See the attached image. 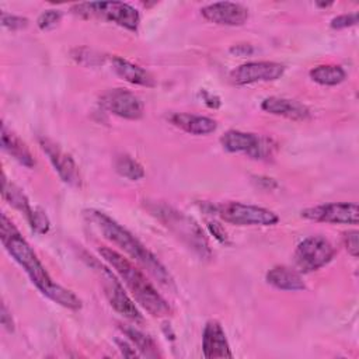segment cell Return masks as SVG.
Returning a JSON list of instances; mask_svg holds the SVG:
<instances>
[{
	"mask_svg": "<svg viewBox=\"0 0 359 359\" xmlns=\"http://www.w3.org/2000/svg\"><path fill=\"white\" fill-rule=\"evenodd\" d=\"M1 147L27 168H32L35 165V160L27 144L14 132H11L6 123L1 125Z\"/></svg>",
	"mask_w": 359,
	"mask_h": 359,
	"instance_id": "ffe728a7",
	"label": "cell"
},
{
	"mask_svg": "<svg viewBox=\"0 0 359 359\" xmlns=\"http://www.w3.org/2000/svg\"><path fill=\"white\" fill-rule=\"evenodd\" d=\"M147 209L175 236H178L189 248H192L201 258H210L212 252L208 238L205 237V233L202 231L199 224L192 217L164 203H151L147 205Z\"/></svg>",
	"mask_w": 359,
	"mask_h": 359,
	"instance_id": "277c9868",
	"label": "cell"
},
{
	"mask_svg": "<svg viewBox=\"0 0 359 359\" xmlns=\"http://www.w3.org/2000/svg\"><path fill=\"white\" fill-rule=\"evenodd\" d=\"M1 25L11 31H17V29L25 28L28 25V20L25 17L14 15V14H8V13L3 11L1 13Z\"/></svg>",
	"mask_w": 359,
	"mask_h": 359,
	"instance_id": "4316f807",
	"label": "cell"
},
{
	"mask_svg": "<svg viewBox=\"0 0 359 359\" xmlns=\"http://www.w3.org/2000/svg\"><path fill=\"white\" fill-rule=\"evenodd\" d=\"M202 351L206 359L233 358L229 341L222 325L216 320L206 323L202 334Z\"/></svg>",
	"mask_w": 359,
	"mask_h": 359,
	"instance_id": "9a60e30c",
	"label": "cell"
},
{
	"mask_svg": "<svg viewBox=\"0 0 359 359\" xmlns=\"http://www.w3.org/2000/svg\"><path fill=\"white\" fill-rule=\"evenodd\" d=\"M203 100L210 108H219L220 107V100L216 95L209 94L208 91H203Z\"/></svg>",
	"mask_w": 359,
	"mask_h": 359,
	"instance_id": "e575fe53",
	"label": "cell"
},
{
	"mask_svg": "<svg viewBox=\"0 0 359 359\" xmlns=\"http://www.w3.org/2000/svg\"><path fill=\"white\" fill-rule=\"evenodd\" d=\"M220 143L224 150L230 153H244L251 158L264 160L272 156L275 146L268 137H262L257 133L241 132V130H227L222 137Z\"/></svg>",
	"mask_w": 359,
	"mask_h": 359,
	"instance_id": "9c48e42d",
	"label": "cell"
},
{
	"mask_svg": "<svg viewBox=\"0 0 359 359\" xmlns=\"http://www.w3.org/2000/svg\"><path fill=\"white\" fill-rule=\"evenodd\" d=\"M101 105L116 116L125 119H140L144 114L143 101L132 91L125 88H114L101 97Z\"/></svg>",
	"mask_w": 359,
	"mask_h": 359,
	"instance_id": "8fae6325",
	"label": "cell"
},
{
	"mask_svg": "<svg viewBox=\"0 0 359 359\" xmlns=\"http://www.w3.org/2000/svg\"><path fill=\"white\" fill-rule=\"evenodd\" d=\"M358 236L359 233L356 230H351V231H346L344 234V244L348 250V252L352 255V257H358V250H359V243H358Z\"/></svg>",
	"mask_w": 359,
	"mask_h": 359,
	"instance_id": "f546056e",
	"label": "cell"
},
{
	"mask_svg": "<svg viewBox=\"0 0 359 359\" xmlns=\"http://www.w3.org/2000/svg\"><path fill=\"white\" fill-rule=\"evenodd\" d=\"M86 215L108 241H111L112 244L123 250V252H126L139 265H142L161 285L164 286L172 285V278L165 269V266L132 233H129L125 227H122L119 223H116L104 212L91 209V210H87Z\"/></svg>",
	"mask_w": 359,
	"mask_h": 359,
	"instance_id": "7a4b0ae2",
	"label": "cell"
},
{
	"mask_svg": "<svg viewBox=\"0 0 359 359\" xmlns=\"http://www.w3.org/2000/svg\"><path fill=\"white\" fill-rule=\"evenodd\" d=\"M111 65L114 72L123 79L125 81L136 86H143V87H154L156 86V79L149 73L146 69L140 67L139 65L130 63L126 59H122L119 56H114L111 59Z\"/></svg>",
	"mask_w": 359,
	"mask_h": 359,
	"instance_id": "ac0fdd59",
	"label": "cell"
},
{
	"mask_svg": "<svg viewBox=\"0 0 359 359\" xmlns=\"http://www.w3.org/2000/svg\"><path fill=\"white\" fill-rule=\"evenodd\" d=\"M31 229L38 233V234H45L49 231V227H50V223H49V219L46 216V213L42 210V209H36V213H35V217L32 220V223L29 224Z\"/></svg>",
	"mask_w": 359,
	"mask_h": 359,
	"instance_id": "83f0119b",
	"label": "cell"
},
{
	"mask_svg": "<svg viewBox=\"0 0 359 359\" xmlns=\"http://www.w3.org/2000/svg\"><path fill=\"white\" fill-rule=\"evenodd\" d=\"M210 209L222 220L236 226H273L279 222V216L275 212L241 202L210 205Z\"/></svg>",
	"mask_w": 359,
	"mask_h": 359,
	"instance_id": "8992f818",
	"label": "cell"
},
{
	"mask_svg": "<svg viewBox=\"0 0 359 359\" xmlns=\"http://www.w3.org/2000/svg\"><path fill=\"white\" fill-rule=\"evenodd\" d=\"M285 73V66L278 62H248L230 73L233 84L244 86L258 81H275Z\"/></svg>",
	"mask_w": 359,
	"mask_h": 359,
	"instance_id": "7c38bea8",
	"label": "cell"
},
{
	"mask_svg": "<svg viewBox=\"0 0 359 359\" xmlns=\"http://www.w3.org/2000/svg\"><path fill=\"white\" fill-rule=\"evenodd\" d=\"M60 20H62L60 10H46L38 17L36 24L42 31H48V29L55 28L60 22Z\"/></svg>",
	"mask_w": 359,
	"mask_h": 359,
	"instance_id": "d4e9b609",
	"label": "cell"
},
{
	"mask_svg": "<svg viewBox=\"0 0 359 359\" xmlns=\"http://www.w3.org/2000/svg\"><path fill=\"white\" fill-rule=\"evenodd\" d=\"M101 257L115 269L126 287L133 294L135 300L153 317H167L171 314V307L167 300L150 283L146 275L128 258L109 247H100Z\"/></svg>",
	"mask_w": 359,
	"mask_h": 359,
	"instance_id": "3957f363",
	"label": "cell"
},
{
	"mask_svg": "<svg viewBox=\"0 0 359 359\" xmlns=\"http://www.w3.org/2000/svg\"><path fill=\"white\" fill-rule=\"evenodd\" d=\"M208 227L210 230V233L220 241V243H224L227 244L229 243V237H227V233L226 230L216 222H208Z\"/></svg>",
	"mask_w": 359,
	"mask_h": 359,
	"instance_id": "4dcf8cb0",
	"label": "cell"
},
{
	"mask_svg": "<svg viewBox=\"0 0 359 359\" xmlns=\"http://www.w3.org/2000/svg\"><path fill=\"white\" fill-rule=\"evenodd\" d=\"M0 321H1V325L8 330V331H13V318H11V314L8 313L6 304L3 303L1 304V314H0Z\"/></svg>",
	"mask_w": 359,
	"mask_h": 359,
	"instance_id": "d6a6232c",
	"label": "cell"
},
{
	"mask_svg": "<svg viewBox=\"0 0 359 359\" xmlns=\"http://www.w3.org/2000/svg\"><path fill=\"white\" fill-rule=\"evenodd\" d=\"M0 237L7 252L22 266L31 282L43 296L70 310L81 309V300L72 290L53 282L35 251L4 213L1 215Z\"/></svg>",
	"mask_w": 359,
	"mask_h": 359,
	"instance_id": "6da1fadb",
	"label": "cell"
},
{
	"mask_svg": "<svg viewBox=\"0 0 359 359\" xmlns=\"http://www.w3.org/2000/svg\"><path fill=\"white\" fill-rule=\"evenodd\" d=\"M358 22V13H351V14H342L338 17H334L331 20V28L334 29H342L352 27Z\"/></svg>",
	"mask_w": 359,
	"mask_h": 359,
	"instance_id": "f1b7e54d",
	"label": "cell"
},
{
	"mask_svg": "<svg viewBox=\"0 0 359 359\" xmlns=\"http://www.w3.org/2000/svg\"><path fill=\"white\" fill-rule=\"evenodd\" d=\"M201 14L213 24L230 27L243 25L248 20V8L240 3L231 1H219L205 6L201 8Z\"/></svg>",
	"mask_w": 359,
	"mask_h": 359,
	"instance_id": "5bb4252c",
	"label": "cell"
},
{
	"mask_svg": "<svg viewBox=\"0 0 359 359\" xmlns=\"http://www.w3.org/2000/svg\"><path fill=\"white\" fill-rule=\"evenodd\" d=\"M332 3H317L318 7H330Z\"/></svg>",
	"mask_w": 359,
	"mask_h": 359,
	"instance_id": "d590c367",
	"label": "cell"
},
{
	"mask_svg": "<svg viewBox=\"0 0 359 359\" xmlns=\"http://www.w3.org/2000/svg\"><path fill=\"white\" fill-rule=\"evenodd\" d=\"M302 217L323 223L335 224H358L359 208L355 202H332L306 208L302 210Z\"/></svg>",
	"mask_w": 359,
	"mask_h": 359,
	"instance_id": "30bf717a",
	"label": "cell"
},
{
	"mask_svg": "<svg viewBox=\"0 0 359 359\" xmlns=\"http://www.w3.org/2000/svg\"><path fill=\"white\" fill-rule=\"evenodd\" d=\"M116 344L119 345V349H121V352L123 353V356H128V358H135V356H137V353H136L133 345H129L126 341H121V339H118Z\"/></svg>",
	"mask_w": 359,
	"mask_h": 359,
	"instance_id": "836d02e7",
	"label": "cell"
},
{
	"mask_svg": "<svg viewBox=\"0 0 359 359\" xmlns=\"http://www.w3.org/2000/svg\"><path fill=\"white\" fill-rule=\"evenodd\" d=\"M88 258H90L88 265H91L94 271L100 275L104 290H105V296L109 304L114 307V310L135 323H142L143 317L137 310V307L135 306V303L132 302V299L125 292L121 280H118V278L112 273L109 268L104 266L94 257H88Z\"/></svg>",
	"mask_w": 359,
	"mask_h": 359,
	"instance_id": "52a82bcc",
	"label": "cell"
},
{
	"mask_svg": "<svg viewBox=\"0 0 359 359\" xmlns=\"http://www.w3.org/2000/svg\"><path fill=\"white\" fill-rule=\"evenodd\" d=\"M39 146L48 156L60 180L72 187H80L81 177L74 158L48 137H39Z\"/></svg>",
	"mask_w": 359,
	"mask_h": 359,
	"instance_id": "4fadbf2b",
	"label": "cell"
},
{
	"mask_svg": "<svg viewBox=\"0 0 359 359\" xmlns=\"http://www.w3.org/2000/svg\"><path fill=\"white\" fill-rule=\"evenodd\" d=\"M265 279L271 286H273L279 290L294 292V290L306 289V285L300 276V272H297L296 269L283 266V265L271 268L266 272Z\"/></svg>",
	"mask_w": 359,
	"mask_h": 359,
	"instance_id": "d6986e66",
	"label": "cell"
},
{
	"mask_svg": "<svg viewBox=\"0 0 359 359\" xmlns=\"http://www.w3.org/2000/svg\"><path fill=\"white\" fill-rule=\"evenodd\" d=\"M168 121L191 135H209L217 129L215 119L188 112H174L168 116Z\"/></svg>",
	"mask_w": 359,
	"mask_h": 359,
	"instance_id": "e0dca14e",
	"label": "cell"
},
{
	"mask_svg": "<svg viewBox=\"0 0 359 359\" xmlns=\"http://www.w3.org/2000/svg\"><path fill=\"white\" fill-rule=\"evenodd\" d=\"M73 59H76V62L81 63V65H87V66H97L101 65L104 57L90 49L81 48V49H76L73 50Z\"/></svg>",
	"mask_w": 359,
	"mask_h": 359,
	"instance_id": "484cf974",
	"label": "cell"
},
{
	"mask_svg": "<svg viewBox=\"0 0 359 359\" xmlns=\"http://www.w3.org/2000/svg\"><path fill=\"white\" fill-rule=\"evenodd\" d=\"M261 108L268 114L283 116L292 121H306L310 118V109L306 105L283 97H268L262 101Z\"/></svg>",
	"mask_w": 359,
	"mask_h": 359,
	"instance_id": "2e32d148",
	"label": "cell"
},
{
	"mask_svg": "<svg viewBox=\"0 0 359 359\" xmlns=\"http://www.w3.org/2000/svg\"><path fill=\"white\" fill-rule=\"evenodd\" d=\"M230 53L234 55V56H240V57L250 56V55L254 53V46H252V45H248V43L233 45V46L230 48Z\"/></svg>",
	"mask_w": 359,
	"mask_h": 359,
	"instance_id": "1f68e13d",
	"label": "cell"
},
{
	"mask_svg": "<svg viewBox=\"0 0 359 359\" xmlns=\"http://www.w3.org/2000/svg\"><path fill=\"white\" fill-rule=\"evenodd\" d=\"M73 13L81 17H98L115 22L129 31L136 32L140 22L139 11L122 1H91L73 6Z\"/></svg>",
	"mask_w": 359,
	"mask_h": 359,
	"instance_id": "5b68a950",
	"label": "cell"
},
{
	"mask_svg": "<svg viewBox=\"0 0 359 359\" xmlns=\"http://www.w3.org/2000/svg\"><path fill=\"white\" fill-rule=\"evenodd\" d=\"M1 194H3V198L13 206L17 210H20L21 213L25 215L28 223L31 224L34 217H35V213H36V209H32L28 198L25 196V194L22 192L21 188H18L15 184L10 182L6 175L3 174V188H1Z\"/></svg>",
	"mask_w": 359,
	"mask_h": 359,
	"instance_id": "44dd1931",
	"label": "cell"
},
{
	"mask_svg": "<svg viewBox=\"0 0 359 359\" xmlns=\"http://www.w3.org/2000/svg\"><path fill=\"white\" fill-rule=\"evenodd\" d=\"M310 77L321 86H337L345 80L346 73L338 65H320L310 70Z\"/></svg>",
	"mask_w": 359,
	"mask_h": 359,
	"instance_id": "7402d4cb",
	"label": "cell"
},
{
	"mask_svg": "<svg viewBox=\"0 0 359 359\" xmlns=\"http://www.w3.org/2000/svg\"><path fill=\"white\" fill-rule=\"evenodd\" d=\"M115 168L119 175L130 180V181H137L144 177V170L143 167L130 156H121L116 158Z\"/></svg>",
	"mask_w": 359,
	"mask_h": 359,
	"instance_id": "cb8c5ba5",
	"label": "cell"
},
{
	"mask_svg": "<svg viewBox=\"0 0 359 359\" xmlns=\"http://www.w3.org/2000/svg\"><path fill=\"white\" fill-rule=\"evenodd\" d=\"M335 257V248L323 236L304 238L294 251V269L300 273L314 272L325 266Z\"/></svg>",
	"mask_w": 359,
	"mask_h": 359,
	"instance_id": "ba28073f",
	"label": "cell"
},
{
	"mask_svg": "<svg viewBox=\"0 0 359 359\" xmlns=\"http://www.w3.org/2000/svg\"><path fill=\"white\" fill-rule=\"evenodd\" d=\"M122 332L128 337V339L132 342V345L136 346L144 356H149V358L158 356L157 345L153 341V338L149 337L147 334H144L140 330L133 328V327H122Z\"/></svg>",
	"mask_w": 359,
	"mask_h": 359,
	"instance_id": "603a6c76",
	"label": "cell"
}]
</instances>
